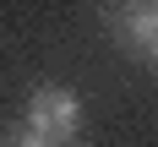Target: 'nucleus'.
Segmentation results:
<instances>
[{"mask_svg": "<svg viewBox=\"0 0 158 147\" xmlns=\"http://www.w3.org/2000/svg\"><path fill=\"white\" fill-rule=\"evenodd\" d=\"M120 38L126 44H153L158 38V0H142V6H131V11H120Z\"/></svg>", "mask_w": 158, "mask_h": 147, "instance_id": "2", "label": "nucleus"}, {"mask_svg": "<svg viewBox=\"0 0 158 147\" xmlns=\"http://www.w3.org/2000/svg\"><path fill=\"white\" fill-rule=\"evenodd\" d=\"M147 55H153V71H158V38H153V44H147Z\"/></svg>", "mask_w": 158, "mask_h": 147, "instance_id": "4", "label": "nucleus"}, {"mask_svg": "<svg viewBox=\"0 0 158 147\" xmlns=\"http://www.w3.org/2000/svg\"><path fill=\"white\" fill-rule=\"evenodd\" d=\"M0 147H55V142H44V136H33V131H22V136H6Z\"/></svg>", "mask_w": 158, "mask_h": 147, "instance_id": "3", "label": "nucleus"}, {"mask_svg": "<svg viewBox=\"0 0 158 147\" xmlns=\"http://www.w3.org/2000/svg\"><path fill=\"white\" fill-rule=\"evenodd\" d=\"M27 131L33 136H44V142H71L82 131V104L71 87H38V93L27 98Z\"/></svg>", "mask_w": 158, "mask_h": 147, "instance_id": "1", "label": "nucleus"}]
</instances>
